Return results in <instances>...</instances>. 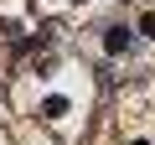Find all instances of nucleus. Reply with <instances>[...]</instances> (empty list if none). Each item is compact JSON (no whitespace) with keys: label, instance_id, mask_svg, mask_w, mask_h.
Returning <instances> with one entry per match:
<instances>
[{"label":"nucleus","instance_id":"obj_1","mask_svg":"<svg viewBox=\"0 0 155 145\" xmlns=\"http://www.w3.org/2000/svg\"><path fill=\"white\" fill-rule=\"evenodd\" d=\"M104 47H109L114 57H119V52H129V31H124V26H109V36H104Z\"/></svg>","mask_w":155,"mask_h":145},{"label":"nucleus","instance_id":"obj_3","mask_svg":"<svg viewBox=\"0 0 155 145\" xmlns=\"http://www.w3.org/2000/svg\"><path fill=\"white\" fill-rule=\"evenodd\" d=\"M140 31H145V36H155V11H150V16L140 21Z\"/></svg>","mask_w":155,"mask_h":145},{"label":"nucleus","instance_id":"obj_2","mask_svg":"<svg viewBox=\"0 0 155 145\" xmlns=\"http://www.w3.org/2000/svg\"><path fill=\"white\" fill-rule=\"evenodd\" d=\"M41 109H47V119H57V114H67V99H57V93H52V99H47Z\"/></svg>","mask_w":155,"mask_h":145},{"label":"nucleus","instance_id":"obj_4","mask_svg":"<svg viewBox=\"0 0 155 145\" xmlns=\"http://www.w3.org/2000/svg\"><path fill=\"white\" fill-rule=\"evenodd\" d=\"M78 5H83V0H78Z\"/></svg>","mask_w":155,"mask_h":145}]
</instances>
